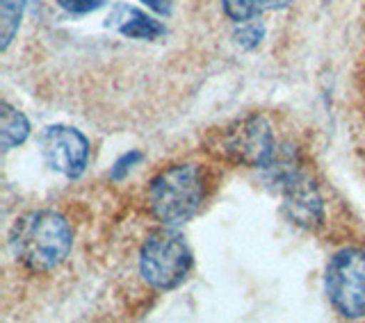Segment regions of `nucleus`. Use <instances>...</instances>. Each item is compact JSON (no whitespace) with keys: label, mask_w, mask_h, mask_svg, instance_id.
<instances>
[{"label":"nucleus","mask_w":365,"mask_h":323,"mask_svg":"<svg viewBox=\"0 0 365 323\" xmlns=\"http://www.w3.org/2000/svg\"><path fill=\"white\" fill-rule=\"evenodd\" d=\"M28 0H0V48L7 51L14 34L19 32L23 9Z\"/></svg>","instance_id":"9"},{"label":"nucleus","mask_w":365,"mask_h":323,"mask_svg":"<svg viewBox=\"0 0 365 323\" xmlns=\"http://www.w3.org/2000/svg\"><path fill=\"white\" fill-rule=\"evenodd\" d=\"M146 7H151L158 14H171V7H174V0H140Z\"/></svg>","instance_id":"14"},{"label":"nucleus","mask_w":365,"mask_h":323,"mask_svg":"<svg viewBox=\"0 0 365 323\" xmlns=\"http://www.w3.org/2000/svg\"><path fill=\"white\" fill-rule=\"evenodd\" d=\"M327 298L345 319L365 317V250L342 248L327 264Z\"/></svg>","instance_id":"5"},{"label":"nucleus","mask_w":365,"mask_h":323,"mask_svg":"<svg viewBox=\"0 0 365 323\" xmlns=\"http://www.w3.org/2000/svg\"><path fill=\"white\" fill-rule=\"evenodd\" d=\"M41 157L53 171L62 173L68 180H78L89 162L87 137L68 125H48L39 137Z\"/></svg>","instance_id":"6"},{"label":"nucleus","mask_w":365,"mask_h":323,"mask_svg":"<svg viewBox=\"0 0 365 323\" xmlns=\"http://www.w3.org/2000/svg\"><path fill=\"white\" fill-rule=\"evenodd\" d=\"M265 37V26L262 23H254V21H245L242 28H237L235 32V41L242 46L245 51H254L256 46Z\"/></svg>","instance_id":"11"},{"label":"nucleus","mask_w":365,"mask_h":323,"mask_svg":"<svg viewBox=\"0 0 365 323\" xmlns=\"http://www.w3.org/2000/svg\"><path fill=\"white\" fill-rule=\"evenodd\" d=\"M203 203V176L194 164H174L160 171L148 187V207L165 226H182L197 216Z\"/></svg>","instance_id":"2"},{"label":"nucleus","mask_w":365,"mask_h":323,"mask_svg":"<svg viewBox=\"0 0 365 323\" xmlns=\"http://www.w3.org/2000/svg\"><path fill=\"white\" fill-rule=\"evenodd\" d=\"M292 0H262V7L265 9H281V7H288Z\"/></svg>","instance_id":"15"},{"label":"nucleus","mask_w":365,"mask_h":323,"mask_svg":"<svg viewBox=\"0 0 365 323\" xmlns=\"http://www.w3.org/2000/svg\"><path fill=\"white\" fill-rule=\"evenodd\" d=\"M208 146L217 157L226 162L258 169H265L279 151L272 125L260 114H251L215 130L208 137Z\"/></svg>","instance_id":"3"},{"label":"nucleus","mask_w":365,"mask_h":323,"mask_svg":"<svg viewBox=\"0 0 365 323\" xmlns=\"http://www.w3.org/2000/svg\"><path fill=\"white\" fill-rule=\"evenodd\" d=\"M222 5L228 18L245 23L254 18L262 9V0H222Z\"/></svg>","instance_id":"10"},{"label":"nucleus","mask_w":365,"mask_h":323,"mask_svg":"<svg viewBox=\"0 0 365 323\" xmlns=\"http://www.w3.org/2000/svg\"><path fill=\"white\" fill-rule=\"evenodd\" d=\"M30 137V121L23 112L11 107L9 102H0V146L3 151L21 146Z\"/></svg>","instance_id":"8"},{"label":"nucleus","mask_w":365,"mask_h":323,"mask_svg":"<svg viewBox=\"0 0 365 323\" xmlns=\"http://www.w3.org/2000/svg\"><path fill=\"white\" fill-rule=\"evenodd\" d=\"M62 9H66L68 14H89V11H96L108 0H57Z\"/></svg>","instance_id":"13"},{"label":"nucleus","mask_w":365,"mask_h":323,"mask_svg":"<svg viewBox=\"0 0 365 323\" xmlns=\"http://www.w3.org/2000/svg\"><path fill=\"white\" fill-rule=\"evenodd\" d=\"M108 28H112L114 32L123 34L128 39H140V41H151L163 37L167 32V28L160 21L146 16V11L130 7V5H117L108 16Z\"/></svg>","instance_id":"7"},{"label":"nucleus","mask_w":365,"mask_h":323,"mask_svg":"<svg viewBox=\"0 0 365 323\" xmlns=\"http://www.w3.org/2000/svg\"><path fill=\"white\" fill-rule=\"evenodd\" d=\"M142 159H144V155H142L140 151H130V153L121 155L117 162H114V166H112V171H110L112 180H123L125 176H128V171H130L135 164H140Z\"/></svg>","instance_id":"12"},{"label":"nucleus","mask_w":365,"mask_h":323,"mask_svg":"<svg viewBox=\"0 0 365 323\" xmlns=\"http://www.w3.org/2000/svg\"><path fill=\"white\" fill-rule=\"evenodd\" d=\"M73 248V230L60 212L34 210L19 216L9 233V250L28 271L57 269Z\"/></svg>","instance_id":"1"},{"label":"nucleus","mask_w":365,"mask_h":323,"mask_svg":"<svg viewBox=\"0 0 365 323\" xmlns=\"http://www.w3.org/2000/svg\"><path fill=\"white\" fill-rule=\"evenodd\" d=\"M192 269V250L187 241L176 230L160 228L153 230L142 244L140 253V273L158 292L176 290L185 282Z\"/></svg>","instance_id":"4"}]
</instances>
